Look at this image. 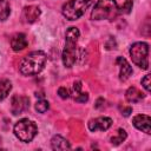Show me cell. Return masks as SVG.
I'll use <instances>...</instances> for the list:
<instances>
[{"instance_id": "1", "label": "cell", "mask_w": 151, "mask_h": 151, "mask_svg": "<svg viewBox=\"0 0 151 151\" xmlns=\"http://www.w3.org/2000/svg\"><path fill=\"white\" fill-rule=\"evenodd\" d=\"M79 35H80V32L77 27H70L67 31H66V35H65V47H64V51H63V55H61V59H63V64L65 67H72L76 61H77V58H78V47H77V44H78V39H79Z\"/></svg>"}, {"instance_id": "4", "label": "cell", "mask_w": 151, "mask_h": 151, "mask_svg": "<svg viewBox=\"0 0 151 151\" xmlns=\"http://www.w3.org/2000/svg\"><path fill=\"white\" fill-rule=\"evenodd\" d=\"M93 0H70L63 5L61 13L67 20H77L84 15L86 9L92 5Z\"/></svg>"}, {"instance_id": "2", "label": "cell", "mask_w": 151, "mask_h": 151, "mask_svg": "<svg viewBox=\"0 0 151 151\" xmlns=\"http://www.w3.org/2000/svg\"><path fill=\"white\" fill-rule=\"evenodd\" d=\"M46 60L47 57L42 51H33L21 60L19 70L24 76H35L42 71Z\"/></svg>"}, {"instance_id": "21", "label": "cell", "mask_w": 151, "mask_h": 151, "mask_svg": "<svg viewBox=\"0 0 151 151\" xmlns=\"http://www.w3.org/2000/svg\"><path fill=\"white\" fill-rule=\"evenodd\" d=\"M77 103H86L87 100H88V94L87 93H84V92H80L77 97H74L73 98Z\"/></svg>"}, {"instance_id": "15", "label": "cell", "mask_w": 151, "mask_h": 151, "mask_svg": "<svg viewBox=\"0 0 151 151\" xmlns=\"http://www.w3.org/2000/svg\"><path fill=\"white\" fill-rule=\"evenodd\" d=\"M12 90V83L8 79H0V101L4 100Z\"/></svg>"}, {"instance_id": "9", "label": "cell", "mask_w": 151, "mask_h": 151, "mask_svg": "<svg viewBox=\"0 0 151 151\" xmlns=\"http://www.w3.org/2000/svg\"><path fill=\"white\" fill-rule=\"evenodd\" d=\"M133 126L147 134L151 133V118L147 114H137L132 120Z\"/></svg>"}, {"instance_id": "14", "label": "cell", "mask_w": 151, "mask_h": 151, "mask_svg": "<svg viewBox=\"0 0 151 151\" xmlns=\"http://www.w3.org/2000/svg\"><path fill=\"white\" fill-rule=\"evenodd\" d=\"M125 98L130 103H138V101H140L144 98V94L137 87L131 86V87L127 88V91L125 93Z\"/></svg>"}, {"instance_id": "22", "label": "cell", "mask_w": 151, "mask_h": 151, "mask_svg": "<svg viewBox=\"0 0 151 151\" xmlns=\"http://www.w3.org/2000/svg\"><path fill=\"white\" fill-rule=\"evenodd\" d=\"M58 94H59V97L61 98V99H66V98H68L71 94H70V91L66 88V87H59L58 88Z\"/></svg>"}, {"instance_id": "8", "label": "cell", "mask_w": 151, "mask_h": 151, "mask_svg": "<svg viewBox=\"0 0 151 151\" xmlns=\"http://www.w3.org/2000/svg\"><path fill=\"white\" fill-rule=\"evenodd\" d=\"M111 125H112V119L110 117H98L88 122V130L92 132L106 131L111 127Z\"/></svg>"}, {"instance_id": "7", "label": "cell", "mask_w": 151, "mask_h": 151, "mask_svg": "<svg viewBox=\"0 0 151 151\" xmlns=\"http://www.w3.org/2000/svg\"><path fill=\"white\" fill-rule=\"evenodd\" d=\"M29 107V98L26 96H14L11 100V111L14 116H18Z\"/></svg>"}, {"instance_id": "18", "label": "cell", "mask_w": 151, "mask_h": 151, "mask_svg": "<svg viewBox=\"0 0 151 151\" xmlns=\"http://www.w3.org/2000/svg\"><path fill=\"white\" fill-rule=\"evenodd\" d=\"M48 109H50V104H48V101L45 100L44 98L38 99V101L35 103V110H37V112H39V113H45Z\"/></svg>"}, {"instance_id": "11", "label": "cell", "mask_w": 151, "mask_h": 151, "mask_svg": "<svg viewBox=\"0 0 151 151\" xmlns=\"http://www.w3.org/2000/svg\"><path fill=\"white\" fill-rule=\"evenodd\" d=\"M40 13H41V11H40V8L38 6L31 5V6H26L24 8L22 17H24V19H25L26 22L32 24V22H34V21H37L39 19Z\"/></svg>"}, {"instance_id": "20", "label": "cell", "mask_w": 151, "mask_h": 151, "mask_svg": "<svg viewBox=\"0 0 151 151\" xmlns=\"http://www.w3.org/2000/svg\"><path fill=\"white\" fill-rule=\"evenodd\" d=\"M81 81H74L73 83V86H72V91H71V93L70 94H72V97L74 98V97H77L80 92H81Z\"/></svg>"}, {"instance_id": "16", "label": "cell", "mask_w": 151, "mask_h": 151, "mask_svg": "<svg viewBox=\"0 0 151 151\" xmlns=\"http://www.w3.org/2000/svg\"><path fill=\"white\" fill-rule=\"evenodd\" d=\"M11 14V7L7 0H0V21L6 20Z\"/></svg>"}, {"instance_id": "12", "label": "cell", "mask_w": 151, "mask_h": 151, "mask_svg": "<svg viewBox=\"0 0 151 151\" xmlns=\"http://www.w3.org/2000/svg\"><path fill=\"white\" fill-rule=\"evenodd\" d=\"M27 45H28V41H27V38L24 33H17L11 39V47L15 52L22 51L24 48L27 47Z\"/></svg>"}, {"instance_id": "13", "label": "cell", "mask_w": 151, "mask_h": 151, "mask_svg": "<svg viewBox=\"0 0 151 151\" xmlns=\"http://www.w3.org/2000/svg\"><path fill=\"white\" fill-rule=\"evenodd\" d=\"M51 146H52L53 150H70L71 149L70 142L66 138H64V137H61L59 134H55V136L52 137Z\"/></svg>"}, {"instance_id": "23", "label": "cell", "mask_w": 151, "mask_h": 151, "mask_svg": "<svg viewBox=\"0 0 151 151\" xmlns=\"http://www.w3.org/2000/svg\"><path fill=\"white\" fill-rule=\"evenodd\" d=\"M142 85H143V87L146 90V92H150V74H146V76L142 79Z\"/></svg>"}, {"instance_id": "19", "label": "cell", "mask_w": 151, "mask_h": 151, "mask_svg": "<svg viewBox=\"0 0 151 151\" xmlns=\"http://www.w3.org/2000/svg\"><path fill=\"white\" fill-rule=\"evenodd\" d=\"M132 0H126L123 5H122V7L119 8V12L120 13H125V14H129L130 12H131V9H132Z\"/></svg>"}, {"instance_id": "6", "label": "cell", "mask_w": 151, "mask_h": 151, "mask_svg": "<svg viewBox=\"0 0 151 151\" xmlns=\"http://www.w3.org/2000/svg\"><path fill=\"white\" fill-rule=\"evenodd\" d=\"M130 57L137 66L143 70L149 68V44L144 41L134 42L130 47Z\"/></svg>"}, {"instance_id": "3", "label": "cell", "mask_w": 151, "mask_h": 151, "mask_svg": "<svg viewBox=\"0 0 151 151\" xmlns=\"http://www.w3.org/2000/svg\"><path fill=\"white\" fill-rule=\"evenodd\" d=\"M120 14L116 0H98L91 12L92 20H113Z\"/></svg>"}, {"instance_id": "5", "label": "cell", "mask_w": 151, "mask_h": 151, "mask_svg": "<svg viewBox=\"0 0 151 151\" xmlns=\"http://www.w3.org/2000/svg\"><path fill=\"white\" fill-rule=\"evenodd\" d=\"M13 132L19 140H21L24 143H29L35 137V134L38 132V127L34 122H32L27 118H24L15 123V125L13 127Z\"/></svg>"}, {"instance_id": "17", "label": "cell", "mask_w": 151, "mask_h": 151, "mask_svg": "<svg viewBox=\"0 0 151 151\" xmlns=\"http://www.w3.org/2000/svg\"><path fill=\"white\" fill-rule=\"evenodd\" d=\"M126 137H127L126 131H125L124 129H118L117 134H116V136H113V137L111 138V144H112V145H114V146H117V145L122 144V143L126 139Z\"/></svg>"}, {"instance_id": "10", "label": "cell", "mask_w": 151, "mask_h": 151, "mask_svg": "<svg viewBox=\"0 0 151 151\" xmlns=\"http://www.w3.org/2000/svg\"><path fill=\"white\" fill-rule=\"evenodd\" d=\"M116 64L119 66V79L122 81H125L130 78V76L132 74V67L131 65L127 63V60L123 57H118L116 59Z\"/></svg>"}, {"instance_id": "24", "label": "cell", "mask_w": 151, "mask_h": 151, "mask_svg": "<svg viewBox=\"0 0 151 151\" xmlns=\"http://www.w3.org/2000/svg\"><path fill=\"white\" fill-rule=\"evenodd\" d=\"M131 112H132V109H131V107H123V109H122V114H123L124 117H129Z\"/></svg>"}]
</instances>
